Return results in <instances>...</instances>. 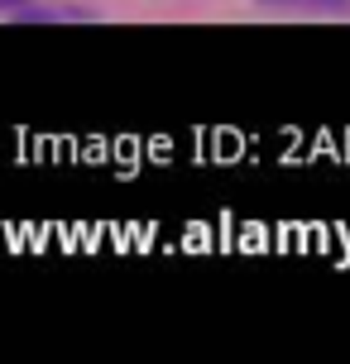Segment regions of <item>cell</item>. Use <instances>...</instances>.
<instances>
[{"mask_svg":"<svg viewBox=\"0 0 350 364\" xmlns=\"http://www.w3.org/2000/svg\"><path fill=\"white\" fill-rule=\"evenodd\" d=\"M19 5H29V0H0V15H10V10H19Z\"/></svg>","mask_w":350,"mask_h":364,"instance_id":"obj_3","label":"cell"},{"mask_svg":"<svg viewBox=\"0 0 350 364\" xmlns=\"http://www.w3.org/2000/svg\"><path fill=\"white\" fill-rule=\"evenodd\" d=\"M255 5L283 10V15H332V19L350 15V0H255Z\"/></svg>","mask_w":350,"mask_h":364,"instance_id":"obj_2","label":"cell"},{"mask_svg":"<svg viewBox=\"0 0 350 364\" xmlns=\"http://www.w3.org/2000/svg\"><path fill=\"white\" fill-rule=\"evenodd\" d=\"M10 24H96V10H87V5H38V0H29V5H19V10H10Z\"/></svg>","mask_w":350,"mask_h":364,"instance_id":"obj_1","label":"cell"}]
</instances>
